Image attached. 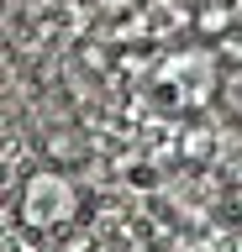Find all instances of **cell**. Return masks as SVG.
Here are the masks:
<instances>
[{
  "mask_svg": "<svg viewBox=\"0 0 242 252\" xmlns=\"http://www.w3.org/2000/svg\"><path fill=\"white\" fill-rule=\"evenodd\" d=\"M158 84H163V94H169L174 105H200L210 94V84H216V63H210L200 47H184V53H174V58L158 68Z\"/></svg>",
  "mask_w": 242,
  "mask_h": 252,
  "instance_id": "2",
  "label": "cell"
},
{
  "mask_svg": "<svg viewBox=\"0 0 242 252\" xmlns=\"http://www.w3.org/2000/svg\"><path fill=\"white\" fill-rule=\"evenodd\" d=\"M74 210H79V194H74V184H69L64 173L37 168L32 179H27V189H21V220H27L32 231H53V226H64Z\"/></svg>",
  "mask_w": 242,
  "mask_h": 252,
  "instance_id": "1",
  "label": "cell"
}]
</instances>
